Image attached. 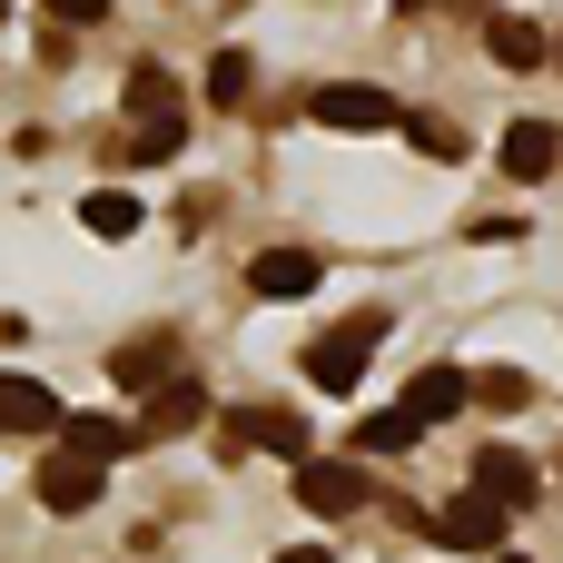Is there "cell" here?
<instances>
[{
	"mask_svg": "<svg viewBox=\"0 0 563 563\" xmlns=\"http://www.w3.org/2000/svg\"><path fill=\"white\" fill-rule=\"evenodd\" d=\"M277 563H336V554H327V544H297V554H277Z\"/></svg>",
	"mask_w": 563,
	"mask_h": 563,
	"instance_id": "cell-23",
	"label": "cell"
},
{
	"mask_svg": "<svg viewBox=\"0 0 563 563\" xmlns=\"http://www.w3.org/2000/svg\"><path fill=\"white\" fill-rule=\"evenodd\" d=\"M79 228L119 247V238H139L148 218H139V198H129V188H89V198H79Z\"/></svg>",
	"mask_w": 563,
	"mask_h": 563,
	"instance_id": "cell-16",
	"label": "cell"
},
{
	"mask_svg": "<svg viewBox=\"0 0 563 563\" xmlns=\"http://www.w3.org/2000/svg\"><path fill=\"white\" fill-rule=\"evenodd\" d=\"M40 10H49L59 30H69V20H79V30H99V20H109V0H40Z\"/></svg>",
	"mask_w": 563,
	"mask_h": 563,
	"instance_id": "cell-22",
	"label": "cell"
},
{
	"mask_svg": "<svg viewBox=\"0 0 563 563\" xmlns=\"http://www.w3.org/2000/svg\"><path fill=\"white\" fill-rule=\"evenodd\" d=\"M396 129H406V139H416L426 158H465V129H455V119H435V109H406Z\"/></svg>",
	"mask_w": 563,
	"mask_h": 563,
	"instance_id": "cell-20",
	"label": "cell"
},
{
	"mask_svg": "<svg viewBox=\"0 0 563 563\" xmlns=\"http://www.w3.org/2000/svg\"><path fill=\"white\" fill-rule=\"evenodd\" d=\"M465 406H475V376H465V366H426V376L406 386V416H416V426H445V416H465Z\"/></svg>",
	"mask_w": 563,
	"mask_h": 563,
	"instance_id": "cell-13",
	"label": "cell"
},
{
	"mask_svg": "<svg viewBox=\"0 0 563 563\" xmlns=\"http://www.w3.org/2000/svg\"><path fill=\"white\" fill-rule=\"evenodd\" d=\"M495 563H534V554H495Z\"/></svg>",
	"mask_w": 563,
	"mask_h": 563,
	"instance_id": "cell-24",
	"label": "cell"
},
{
	"mask_svg": "<svg viewBox=\"0 0 563 563\" xmlns=\"http://www.w3.org/2000/svg\"><path fill=\"white\" fill-rule=\"evenodd\" d=\"M495 158H505V178H515V188H534V178H554L563 139H554V129H544V119H515V129H505V148H495Z\"/></svg>",
	"mask_w": 563,
	"mask_h": 563,
	"instance_id": "cell-14",
	"label": "cell"
},
{
	"mask_svg": "<svg viewBox=\"0 0 563 563\" xmlns=\"http://www.w3.org/2000/svg\"><path fill=\"white\" fill-rule=\"evenodd\" d=\"M505 525H515V515H495L485 495H455V505L435 515V544H445V554H505Z\"/></svg>",
	"mask_w": 563,
	"mask_h": 563,
	"instance_id": "cell-9",
	"label": "cell"
},
{
	"mask_svg": "<svg viewBox=\"0 0 563 563\" xmlns=\"http://www.w3.org/2000/svg\"><path fill=\"white\" fill-rule=\"evenodd\" d=\"M475 406H495V416H525V406H534V376H525V366H485V376H475Z\"/></svg>",
	"mask_w": 563,
	"mask_h": 563,
	"instance_id": "cell-19",
	"label": "cell"
},
{
	"mask_svg": "<svg viewBox=\"0 0 563 563\" xmlns=\"http://www.w3.org/2000/svg\"><path fill=\"white\" fill-rule=\"evenodd\" d=\"M59 455H79V465H119V455H139V426H119V416H69L59 426Z\"/></svg>",
	"mask_w": 563,
	"mask_h": 563,
	"instance_id": "cell-12",
	"label": "cell"
},
{
	"mask_svg": "<svg viewBox=\"0 0 563 563\" xmlns=\"http://www.w3.org/2000/svg\"><path fill=\"white\" fill-rule=\"evenodd\" d=\"M426 426L406 416V406H376V416H356V455H406Z\"/></svg>",
	"mask_w": 563,
	"mask_h": 563,
	"instance_id": "cell-18",
	"label": "cell"
},
{
	"mask_svg": "<svg viewBox=\"0 0 563 563\" xmlns=\"http://www.w3.org/2000/svg\"><path fill=\"white\" fill-rule=\"evenodd\" d=\"M188 426H208V386H198V376H168V386H148L139 445H168V435H188Z\"/></svg>",
	"mask_w": 563,
	"mask_h": 563,
	"instance_id": "cell-8",
	"label": "cell"
},
{
	"mask_svg": "<svg viewBox=\"0 0 563 563\" xmlns=\"http://www.w3.org/2000/svg\"><path fill=\"white\" fill-rule=\"evenodd\" d=\"M119 99H129V139H119L109 158H129V168H148V158H168V148L188 139V99H178V79H168L158 59H139Z\"/></svg>",
	"mask_w": 563,
	"mask_h": 563,
	"instance_id": "cell-1",
	"label": "cell"
},
{
	"mask_svg": "<svg viewBox=\"0 0 563 563\" xmlns=\"http://www.w3.org/2000/svg\"><path fill=\"white\" fill-rule=\"evenodd\" d=\"M376 346H386V307H356L346 327H327V336L307 346V386H317V396H356Z\"/></svg>",
	"mask_w": 563,
	"mask_h": 563,
	"instance_id": "cell-2",
	"label": "cell"
},
{
	"mask_svg": "<svg viewBox=\"0 0 563 563\" xmlns=\"http://www.w3.org/2000/svg\"><path fill=\"white\" fill-rule=\"evenodd\" d=\"M465 495H485L495 515H534V505H544V475H534V455H515V445H485V455L465 465Z\"/></svg>",
	"mask_w": 563,
	"mask_h": 563,
	"instance_id": "cell-5",
	"label": "cell"
},
{
	"mask_svg": "<svg viewBox=\"0 0 563 563\" xmlns=\"http://www.w3.org/2000/svg\"><path fill=\"white\" fill-rule=\"evenodd\" d=\"M99 485H109V475H99V465H79V455H49V465H40V505H49V515H89V505H99Z\"/></svg>",
	"mask_w": 563,
	"mask_h": 563,
	"instance_id": "cell-15",
	"label": "cell"
},
{
	"mask_svg": "<svg viewBox=\"0 0 563 563\" xmlns=\"http://www.w3.org/2000/svg\"><path fill=\"white\" fill-rule=\"evenodd\" d=\"M247 99H257V59L247 49H218L208 59V109H247Z\"/></svg>",
	"mask_w": 563,
	"mask_h": 563,
	"instance_id": "cell-17",
	"label": "cell"
},
{
	"mask_svg": "<svg viewBox=\"0 0 563 563\" xmlns=\"http://www.w3.org/2000/svg\"><path fill=\"white\" fill-rule=\"evenodd\" d=\"M317 277H327L317 247H257L247 257V297H317Z\"/></svg>",
	"mask_w": 563,
	"mask_h": 563,
	"instance_id": "cell-7",
	"label": "cell"
},
{
	"mask_svg": "<svg viewBox=\"0 0 563 563\" xmlns=\"http://www.w3.org/2000/svg\"><path fill=\"white\" fill-rule=\"evenodd\" d=\"M485 49H495V69H544V59H554V30L525 20V10H495V20H485Z\"/></svg>",
	"mask_w": 563,
	"mask_h": 563,
	"instance_id": "cell-11",
	"label": "cell"
},
{
	"mask_svg": "<svg viewBox=\"0 0 563 563\" xmlns=\"http://www.w3.org/2000/svg\"><path fill=\"white\" fill-rule=\"evenodd\" d=\"M218 455L238 465V455H287V465H307L317 445H307V416H287V406H228L218 416Z\"/></svg>",
	"mask_w": 563,
	"mask_h": 563,
	"instance_id": "cell-3",
	"label": "cell"
},
{
	"mask_svg": "<svg viewBox=\"0 0 563 563\" xmlns=\"http://www.w3.org/2000/svg\"><path fill=\"white\" fill-rule=\"evenodd\" d=\"M554 59H563V40H554Z\"/></svg>",
	"mask_w": 563,
	"mask_h": 563,
	"instance_id": "cell-26",
	"label": "cell"
},
{
	"mask_svg": "<svg viewBox=\"0 0 563 563\" xmlns=\"http://www.w3.org/2000/svg\"><path fill=\"white\" fill-rule=\"evenodd\" d=\"M168 366H178V346H168V336H139V346H119V386H148V376L168 386Z\"/></svg>",
	"mask_w": 563,
	"mask_h": 563,
	"instance_id": "cell-21",
	"label": "cell"
},
{
	"mask_svg": "<svg viewBox=\"0 0 563 563\" xmlns=\"http://www.w3.org/2000/svg\"><path fill=\"white\" fill-rule=\"evenodd\" d=\"M307 119L317 129H396V99L386 89H366V79H327V89H307Z\"/></svg>",
	"mask_w": 563,
	"mask_h": 563,
	"instance_id": "cell-6",
	"label": "cell"
},
{
	"mask_svg": "<svg viewBox=\"0 0 563 563\" xmlns=\"http://www.w3.org/2000/svg\"><path fill=\"white\" fill-rule=\"evenodd\" d=\"M396 10H426V0H396Z\"/></svg>",
	"mask_w": 563,
	"mask_h": 563,
	"instance_id": "cell-25",
	"label": "cell"
},
{
	"mask_svg": "<svg viewBox=\"0 0 563 563\" xmlns=\"http://www.w3.org/2000/svg\"><path fill=\"white\" fill-rule=\"evenodd\" d=\"M287 485H297V505H307L317 525H346V515H366V505H376V475H366V465H346V455H307Z\"/></svg>",
	"mask_w": 563,
	"mask_h": 563,
	"instance_id": "cell-4",
	"label": "cell"
},
{
	"mask_svg": "<svg viewBox=\"0 0 563 563\" xmlns=\"http://www.w3.org/2000/svg\"><path fill=\"white\" fill-rule=\"evenodd\" d=\"M69 416H59V396L40 386V376H10L0 366V435H59Z\"/></svg>",
	"mask_w": 563,
	"mask_h": 563,
	"instance_id": "cell-10",
	"label": "cell"
}]
</instances>
